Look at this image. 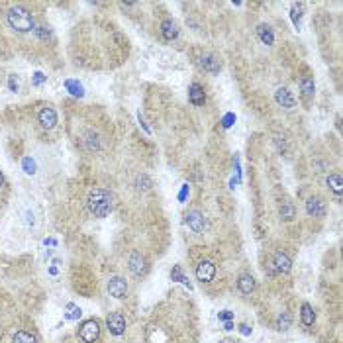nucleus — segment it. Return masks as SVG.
<instances>
[{"label": "nucleus", "instance_id": "13", "mask_svg": "<svg viewBox=\"0 0 343 343\" xmlns=\"http://www.w3.org/2000/svg\"><path fill=\"white\" fill-rule=\"evenodd\" d=\"M188 98H190V102L194 104V106H202L206 100L204 96V91H202V87L200 85H190V91H188Z\"/></svg>", "mask_w": 343, "mask_h": 343}, {"label": "nucleus", "instance_id": "6", "mask_svg": "<svg viewBox=\"0 0 343 343\" xmlns=\"http://www.w3.org/2000/svg\"><path fill=\"white\" fill-rule=\"evenodd\" d=\"M106 325H108L110 333L122 335V333L126 331V318L122 316V312H112V314L106 318Z\"/></svg>", "mask_w": 343, "mask_h": 343}, {"label": "nucleus", "instance_id": "10", "mask_svg": "<svg viewBox=\"0 0 343 343\" xmlns=\"http://www.w3.org/2000/svg\"><path fill=\"white\" fill-rule=\"evenodd\" d=\"M274 100H276V104L282 106V108H292V106L296 104L292 92L288 91V89H278V91L274 92Z\"/></svg>", "mask_w": 343, "mask_h": 343}, {"label": "nucleus", "instance_id": "23", "mask_svg": "<svg viewBox=\"0 0 343 343\" xmlns=\"http://www.w3.org/2000/svg\"><path fill=\"white\" fill-rule=\"evenodd\" d=\"M12 343H36V337H34L32 333H28V331H18V333L14 335Z\"/></svg>", "mask_w": 343, "mask_h": 343}, {"label": "nucleus", "instance_id": "25", "mask_svg": "<svg viewBox=\"0 0 343 343\" xmlns=\"http://www.w3.org/2000/svg\"><path fill=\"white\" fill-rule=\"evenodd\" d=\"M173 278H179L181 282H184V284H188V280H186V278H184L183 274H181V269H175V271H173ZM188 286H190V284H188Z\"/></svg>", "mask_w": 343, "mask_h": 343}, {"label": "nucleus", "instance_id": "11", "mask_svg": "<svg viewBox=\"0 0 343 343\" xmlns=\"http://www.w3.org/2000/svg\"><path fill=\"white\" fill-rule=\"evenodd\" d=\"M273 265H274V273H288L292 263H290V259H288V255H286V253L276 251L274 253Z\"/></svg>", "mask_w": 343, "mask_h": 343}, {"label": "nucleus", "instance_id": "7", "mask_svg": "<svg viewBox=\"0 0 343 343\" xmlns=\"http://www.w3.org/2000/svg\"><path fill=\"white\" fill-rule=\"evenodd\" d=\"M186 224H188V228L192 229L194 233H202L204 231V216H202V212L200 210H190V212H186Z\"/></svg>", "mask_w": 343, "mask_h": 343}, {"label": "nucleus", "instance_id": "14", "mask_svg": "<svg viewBox=\"0 0 343 343\" xmlns=\"http://www.w3.org/2000/svg\"><path fill=\"white\" fill-rule=\"evenodd\" d=\"M161 34H163V38L165 40H175L177 36H179V28H177V24L173 22V20H165V22L161 24Z\"/></svg>", "mask_w": 343, "mask_h": 343}, {"label": "nucleus", "instance_id": "26", "mask_svg": "<svg viewBox=\"0 0 343 343\" xmlns=\"http://www.w3.org/2000/svg\"><path fill=\"white\" fill-rule=\"evenodd\" d=\"M24 167L28 169L26 173H34V163H30V159H26V161H24Z\"/></svg>", "mask_w": 343, "mask_h": 343}, {"label": "nucleus", "instance_id": "20", "mask_svg": "<svg viewBox=\"0 0 343 343\" xmlns=\"http://www.w3.org/2000/svg\"><path fill=\"white\" fill-rule=\"evenodd\" d=\"M259 38H261V42L263 44H267V46H271L273 44V32H271V28L269 26H259Z\"/></svg>", "mask_w": 343, "mask_h": 343}, {"label": "nucleus", "instance_id": "15", "mask_svg": "<svg viewBox=\"0 0 343 343\" xmlns=\"http://www.w3.org/2000/svg\"><path fill=\"white\" fill-rule=\"evenodd\" d=\"M200 65H202L208 73H220V69H222L220 61H218L214 55H202V57H200Z\"/></svg>", "mask_w": 343, "mask_h": 343}, {"label": "nucleus", "instance_id": "18", "mask_svg": "<svg viewBox=\"0 0 343 343\" xmlns=\"http://www.w3.org/2000/svg\"><path fill=\"white\" fill-rule=\"evenodd\" d=\"M300 89H302V92H304V96H312L314 94V79L312 77H304L302 81H300Z\"/></svg>", "mask_w": 343, "mask_h": 343}, {"label": "nucleus", "instance_id": "2", "mask_svg": "<svg viewBox=\"0 0 343 343\" xmlns=\"http://www.w3.org/2000/svg\"><path fill=\"white\" fill-rule=\"evenodd\" d=\"M6 18H8L10 28L16 30V32H30L34 28V16H32V12L22 8V6H12L8 10Z\"/></svg>", "mask_w": 343, "mask_h": 343}, {"label": "nucleus", "instance_id": "4", "mask_svg": "<svg viewBox=\"0 0 343 343\" xmlns=\"http://www.w3.org/2000/svg\"><path fill=\"white\" fill-rule=\"evenodd\" d=\"M108 292H110V296L118 298V300L126 298L128 296V282L122 276H112L108 280Z\"/></svg>", "mask_w": 343, "mask_h": 343}, {"label": "nucleus", "instance_id": "22", "mask_svg": "<svg viewBox=\"0 0 343 343\" xmlns=\"http://www.w3.org/2000/svg\"><path fill=\"white\" fill-rule=\"evenodd\" d=\"M290 321H292L290 314H288V312H282V314L278 316V320H276V329H288V327H290Z\"/></svg>", "mask_w": 343, "mask_h": 343}, {"label": "nucleus", "instance_id": "17", "mask_svg": "<svg viewBox=\"0 0 343 343\" xmlns=\"http://www.w3.org/2000/svg\"><path fill=\"white\" fill-rule=\"evenodd\" d=\"M300 318H302V323L304 325H312L316 316H314V310L310 304H302V312H300Z\"/></svg>", "mask_w": 343, "mask_h": 343}, {"label": "nucleus", "instance_id": "19", "mask_svg": "<svg viewBox=\"0 0 343 343\" xmlns=\"http://www.w3.org/2000/svg\"><path fill=\"white\" fill-rule=\"evenodd\" d=\"M280 216H282L284 220H288V222L294 218V206L290 204L288 200H282V202H280Z\"/></svg>", "mask_w": 343, "mask_h": 343}, {"label": "nucleus", "instance_id": "1", "mask_svg": "<svg viewBox=\"0 0 343 343\" xmlns=\"http://www.w3.org/2000/svg\"><path fill=\"white\" fill-rule=\"evenodd\" d=\"M89 210L91 214H94V218H106L110 212H112V206H114V198L108 190L104 188H94L89 194Z\"/></svg>", "mask_w": 343, "mask_h": 343}, {"label": "nucleus", "instance_id": "16", "mask_svg": "<svg viewBox=\"0 0 343 343\" xmlns=\"http://www.w3.org/2000/svg\"><path fill=\"white\" fill-rule=\"evenodd\" d=\"M237 286H239V290L243 294H251L253 290H255V278H253L251 274H241L239 280H237Z\"/></svg>", "mask_w": 343, "mask_h": 343}, {"label": "nucleus", "instance_id": "9", "mask_svg": "<svg viewBox=\"0 0 343 343\" xmlns=\"http://www.w3.org/2000/svg\"><path fill=\"white\" fill-rule=\"evenodd\" d=\"M38 120H40V124H42L46 130H51V128H55V124H57V114H55V110H53L51 106H44V108L40 110V114H38Z\"/></svg>", "mask_w": 343, "mask_h": 343}, {"label": "nucleus", "instance_id": "28", "mask_svg": "<svg viewBox=\"0 0 343 343\" xmlns=\"http://www.w3.org/2000/svg\"><path fill=\"white\" fill-rule=\"evenodd\" d=\"M222 343H235V341H231V339H224Z\"/></svg>", "mask_w": 343, "mask_h": 343}, {"label": "nucleus", "instance_id": "24", "mask_svg": "<svg viewBox=\"0 0 343 343\" xmlns=\"http://www.w3.org/2000/svg\"><path fill=\"white\" fill-rule=\"evenodd\" d=\"M300 10H302V6H296V4H294V6H292V20H294V24H300Z\"/></svg>", "mask_w": 343, "mask_h": 343}, {"label": "nucleus", "instance_id": "5", "mask_svg": "<svg viewBox=\"0 0 343 343\" xmlns=\"http://www.w3.org/2000/svg\"><path fill=\"white\" fill-rule=\"evenodd\" d=\"M214 276H216V265H214L210 259L200 261L198 267H196V278H198L200 282H210Z\"/></svg>", "mask_w": 343, "mask_h": 343}, {"label": "nucleus", "instance_id": "12", "mask_svg": "<svg viewBox=\"0 0 343 343\" xmlns=\"http://www.w3.org/2000/svg\"><path fill=\"white\" fill-rule=\"evenodd\" d=\"M130 271L134 274H143L147 271V265H145V259H143L141 253L136 251L132 257H130Z\"/></svg>", "mask_w": 343, "mask_h": 343}, {"label": "nucleus", "instance_id": "8", "mask_svg": "<svg viewBox=\"0 0 343 343\" xmlns=\"http://www.w3.org/2000/svg\"><path fill=\"white\" fill-rule=\"evenodd\" d=\"M306 212L314 218H321L325 214V202L321 200L320 196H310L306 202Z\"/></svg>", "mask_w": 343, "mask_h": 343}, {"label": "nucleus", "instance_id": "27", "mask_svg": "<svg viewBox=\"0 0 343 343\" xmlns=\"http://www.w3.org/2000/svg\"><path fill=\"white\" fill-rule=\"evenodd\" d=\"M2 184H4V175L0 173V188H2Z\"/></svg>", "mask_w": 343, "mask_h": 343}, {"label": "nucleus", "instance_id": "21", "mask_svg": "<svg viewBox=\"0 0 343 343\" xmlns=\"http://www.w3.org/2000/svg\"><path fill=\"white\" fill-rule=\"evenodd\" d=\"M327 184H329V188L337 194V198H339V194H341V177L339 175H329L327 177Z\"/></svg>", "mask_w": 343, "mask_h": 343}, {"label": "nucleus", "instance_id": "3", "mask_svg": "<svg viewBox=\"0 0 343 343\" xmlns=\"http://www.w3.org/2000/svg\"><path fill=\"white\" fill-rule=\"evenodd\" d=\"M98 335H100V325H98V321L96 320L85 321V323L81 325V329H79V337H81L85 343H94L98 339Z\"/></svg>", "mask_w": 343, "mask_h": 343}]
</instances>
